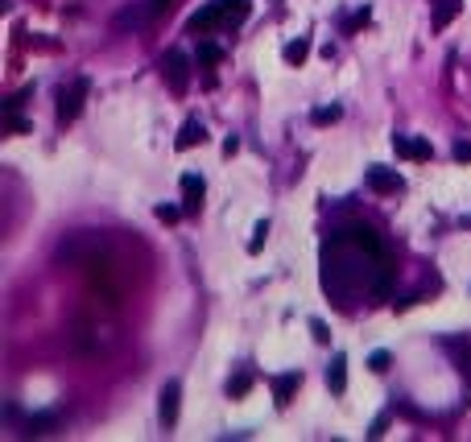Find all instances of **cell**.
<instances>
[{
  "instance_id": "6da1fadb",
  "label": "cell",
  "mask_w": 471,
  "mask_h": 442,
  "mask_svg": "<svg viewBox=\"0 0 471 442\" xmlns=\"http://www.w3.org/2000/svg\"><path fill=\"white\" fill-rule=\"evenodd\" d=\"M161 74H166V83H170L174 95H186L190 91V58L182 50H166L161 54Z\"/></svg>"
},
{
  "instance_id": "7a4b0ae2",
  "label": "cell",
  "mask_w": 471,
  "mask_h": 442,
  "mask_svg": "<svg viewBox=\"0 0 471 442\" xmlns=\"http://www.w3.org/2000/svg\"><path fill=\"white\" fill-rule=\"evenodd\" d=\"M87 91H91V79H74L70 87H62V91H58V124H70V120H79Z\"/></svg>"
},
{
  "instance_id": "3957f363",
  "label": "cell",
  "mask_w": 471,
  "mask_h": 442,
  "mask_svg": "<svg viewBox=\"0 0 471 442\" xmlns=\"http://www.w3.org/2000/svg\"><path fill=\"white\" fill-rule=\"evenodd\" d=\"M364 182H368V190H377V194H401V190H405V178H401L397 170H389V165H368Z\"/></svg>"
},
{
  "instance_id": "277c9868",
  "label": "cell",
  "mask_w": 471,
  "mask_h": 442,
  "mask_svg": "<svg viewBox=\"0 0 471 442\" xmlns=\"http://www.w3.org/2000/svg\"><path fill=\"white\" fill-rule=\"evenodd\" d=\"M178 410H182V385L178 381H166L161 385V401H157V414H161V426L166 430L178 426Z\"/></svg>"
},
{
  "instance_id": "5b68a950",
  "label": "cell",
  "mask_w": 471,
  "mask_h": 442,
  "mask_svg": "<svg viewBox=\"0 0 471 442\" xmlns=\"http://www.w3.org/2000/svg\"><path fill=\"white\" fill-rule=\"evenodd\" d=\"M203 194H207V182L199 174H182V211L186 215H199L203 211Z\"/></svg>"
},
{
  "instance_id": "8992f818",
  "label": "cell",
  "mask_w": 471,
  "mask_h": 442,
  "mask_svg": "<svg viewBox=\"0 0 471 442\" xmlns=\"http://www.w3.org/2000/svg\"><path fill=\"white\" fill-rule=\"evenodd\" d=\"M215 25H223V0H211V4H203V8L190 17V33H211Z\"/></svg>"
},
{
  "instance_id": "52a82bcc",
  "label": "cell",
  "mask_w": 471,
  "mask_h": 442,
  "mask_svg": "<svg viewBox=\"0 0 471 442\" xmlns=\"http://www.w3.org/2000/svg\"><path fill=\"white\" fill-rule=\"evenodd\" d=\"M298 385H302V372H281V376H273V401H277V410H285V405L294 401Z\"/></svg>"
},
{
  "instance_id": "ba28073f",
  "label": "cell",
  "mask_w": 471,
  "mask_h": 442,
  "mask_svg": "<svg viewBox=\"0 0 471 442\" xmlns=\"http://www.w3.org/2000/svg\"><path fill=\"white\" fill-rule=\"evenodd\" d=\"M327 385H331V393H335V397H343V393H348V356H343V352H335V356H331V364H327Z\"/></svg>"
},
{
  "instance_id": "9c48e42d",
  "label": "cell",
  "mask_w": 471,
  "mask_h": 442,
  "mask_svg": "<svg viewBox=\"0 0 471 442\" xmlns=\"http://www.w3.org/2000/svg\"><path fill=\"white\" fill-rule=\"evenodd\" d=\"M459 12H463V0H434V17H430L434 33H443V29H447Z\"/></svg>"
},
{
  "instance_id": "30bf717a",
  "label": "cell",
  "mask_w": 471,
  "mask_h": 442,
  "mask_svg": "<svg viewBox=\"0 0 471 442\" xmlns=\"http://www.w3.org/2000/svg\"><path fill=\"white\" fill-rule=\"evenodd\" d=\"M203 141H207V128H203V120H199V116H190V120L182 124V132H178V141H174V145H178V149H194V145H203Z\"/></svg>"
},
{
  "instance_id": "8fae6325",
  "label": "cell",
  "mask_w": 471,
  "mask_h": 442,
  "mask_svg": "<svg viewBox=\"0 0 471 442\" xmlns=\"http://www.w3.org/2000/svg\"><path fill=\"white\" fill-rule=\"evenodd\" d=\"M149 17H153V12H149V4H128V8H120V12H116V21H112V25H116V29H137V25H141V21H149Z\"/></svg>"
},
{
  "instance_id": "7c38bea8",
  "label": "cell",
  "mask_w": 471,
  "mask_h": 442,
  "mask_svg": "<svg viewBox=\"0 0 471 442\" xmlns=\"http://www.w3.org/2000/svg\"><path fill=\"white\" fill-rule=\"evenodd\" d=\"M248 8H252V0H223V29H236V25H244Z\"/></svg>"
},
{
  "instance_id": "4fadbf2b",
  "label": "cell",
  "mask_w": 471,
  "mask_h": 442,
  "mask_svg": "<svg viewBox=\"0 0 471 442\" xmlns=\"http://www.w3.org/2000/svg\"><path fill=\"white\" fill-rule=\"evenodd\" d=\"M306 54H310V37H298V41H285V50H281V58H285V66H302V62H306Z\"/></svg>"
},
{
  "instance_id": "5bb4252c",
  "label": "cell",
  "mask_w": 471,
  "mask_h": 442,
  "mask_svg": "<svg viewBox=\"0 0 471 442\" xmlns=\"http://www.w3.org/2000/svg\"><path fill=\"white\" fill-rule=\"evenodd\" d=\"M194 62H199V66H215V62H223V50H219L215 41H199V54H194Z\"/></svg>"
},
{
  "instance_id": "9a60e30c",
  "label": "cell",
  "mask_w": 471,
  "mask_h": 442,
  "mask_svg": "<svg viewBox=\"0 0 471 442\" xmlns=\"http://www.w3.org/2000/svg\"><path fill=\"white\" fill-rule=\"evenodd\" d=\"M248 389H252V372H248V368H244V372H236V376L228 381V397H232V401H240Z\"/></svg>"
},
{
  "instance_id": "2e32d148",
  "label": "cell",
  "mask_w": 471,
  "mask_h": 442,
  "mask_svg": "<svg viewBox=\"0 0 471 442\" xmlns=\"http://www.w3.org/2000/svg\"><path fill=\"white\" fill-rule=\"evenodd\" d=\"M54 422H58L54 414H33V418L25 422V434H50V430H54Z\"/></svg>"
},
{
  "instance_id": "e0dca14e",
  "label": "cell",
  "mask_w": 471,
  "mask_h": 442,
  "mask_svg": "<svg viewBox=\"0 0 471 442\" xmlns=\"http://www.w3.org/2000/svg\"><path fill=\"white\" fill-rule=\"evenodd\" d=\"M339 116H343V108H339V103H327V108H314V112H310V120H314L319 128H323V124H335Z\"/></svg>"
},
{
  "instance_id": "ac0fdd59",
  "label": "cell",
  "mask_w": 471,
  "mask_h": 442,
  "mask_svg": "<svg viewBox=\"0 0 471 442\" xmlns=\"http://www.w3.org/2000/svg\"><path fill=\"white\" fill-rule=\"evenodd\" d=\"M265 240H269V219H261V223L252 228V240H248V252H261V248H265Z\"/></svg>"
},
{
  "instance_id": "d6986e66",
  "label": "cell",
  "mask_w": 471,
  "mask_h": 442,
  "mask_svg": "<svg viewBox=\"0 0 471 442\" xmlns=\"http://www.w3.org/2000/svg\"><path fill=\"white\" fill-rule=\"evenodd\" d=\"M153 215H157L161 223H178L186 211H182V207H170V203H161V207H153Z\"/></svg>"
},
{
  "instance_id": "ffe728a7",
  "label": "cell",
  "mask_w": 471,
  "mask_h": 442,
  "mask_svg": "<svg viewBox=\"0 0 471 442\" xmlns=\"http://www.w3.org/2000/svg\"><path fill=\"white\" fill-rule=\"evenodd\" d=\"M410 157H414V161H430V157H434V145L418 137V141H414V153H410Z\"/></svg>"
},
{
  "instance_id": "44dd1931",
  "label": "cell",
  "mask_w": 471,
  "mask_h": 442,
  "mask_svg": "<svg viewBox=\"0 0 471 442\" xmlns=\"http://www.w3.org/2000/svg\"><path fill=\"white\" fill-rule=\"evenodd\" d=\"M389 364H393L389 352H372V356H368V368H372V372H389Z\"/></svg>"
},
{
  "instance_id": "7402d4cb",
  "label": "cell",
  "mask_w": 471,
  "mask_h": 442,
  "mask_svg": "<svg viewBox=\"0 0 471 442\" xmlns=\"http://www.w3.org/2000/svg\"><path fill=\"white\" fill-rule=\"evenodd\" d=\"M368 17H372V12H368V8H360L356 17H348V25H343V29H348V33H356L360 25H368Z\"/></svg>"
},
{
  "instance_id": "603a6c76",
  "label": "cell",
  "mask_w": 471,
  "mask_h": 442,
  "mask_svg": "<svg viewBox=\"0 0 471 442\" xmlns=\"http://www.w3.org/2000/svg\"><path fill=\"white\" fill-rule=\"evenodd\" d=\"M310 331H314V343H331V331H327V323H323V319H314V323H310Z\"/></svg>"
},
{
  "instance_id": "cb8c5ba5",
  "label": "cell",
  "mask_w": 471,
  "mask_h": 442,
  "mask_svg": "<svg viewBox=\"0 0 471 442\" xmlns=\"http://www.w3.org/2000/svg\"><path fill=\"white\" fill-rule=\"evenodd\" d=\"M451 153H455V161H459V165L471 161V141H455V149H451Z\"/></svg>"
},
{
  "instance_id": "d4e9b609",
  "label": "cell",
  "mask_w": 471,
  "mask_h": 442,
  "mask_svg": "<svg viewBox=\"0 0 471 442\" xmlns=\"http://www.w3.org/2000/svg\"><path fill=\"white\" fill-rule=\"evenodd\" d=\"M8 132H17V137H21V132H29V120H21L17 112H8Z\"/></svg>"
},
{
  "instance_id": "484cf974",
  "label": "cell",
  "mask_w": 471,
  "mask_h": 442,
  "mask_svg": "<svg viewBox=\"0 0 471 442\" xmlns=\"http://www.w3.org/2000/svg\"><path fill=\"white\" fill-rule=\"evenodd\" d=\"M389 430V414H377V422H372V430H368V439H381Z\"/></svg>"
},
{
  "instance_id": "4316f807",
  "label": "cell",
  "mask_w": 471,
  "mask_h": 442,
  "mask_svg": "<svg viewBox=\"0 0 471 442\" xmlns=\"http://www.w3.org/2000/svg\"><path fill=\"white\" fill-rule=\"evenodd\" d=\"M174 8V0H149V12L153 17H161V12H170Z\"/></svg>"
},
{
  "instance_id": "83f0119b",
  "label": "cell",
  "mask_w": 471,
  "mask_h": 442,
  "mask_svg": "<svg viewBox=\"0 0 471 442\" xmlns=\"http://www.w3.org/2000/svg\"><path fill=\"white\" fill-rule=\"evenodd\" d=\"M236 149H240V137H228V141H223V153H228V157H232V153H236Z\"/></svg>"
}]
</instances>
